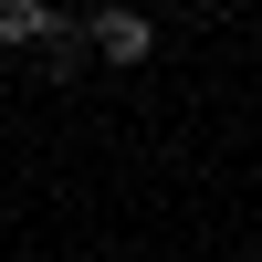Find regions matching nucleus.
Returning <instances> with one entry per match:
<instances>
[{
  "label": "nucleus",
  "mask_w": 262,
  "mask_h": 262,
  "mask_svg": "<svg viewBox=\"0 0 262 262\" xmlns=\"http://www.w3.org/2000/svg\"><path fill=\"white\" fill-rule=\"evenodd\" d=\"M84 42H95L116 74H137V63L158 53V21H147V11H95V21H84Z\"/></svg>",
  "instance_id": "1"
},
{
  "label": "nucleus",
  "mask_w": 262,
  "mask_h": 262,
  "mask_svg": "<svg viewBox=\"0 0 262 262\" xmlns=\"http://www.w3.org/2000/svg\"><path fill=\"white\" fill-rule=\"evenodd\" d=\"M0 42H42V53H74V21H63V11H42V0H0Z\"/></svg>",
  "instance_id": "2"
}]
</instances>
